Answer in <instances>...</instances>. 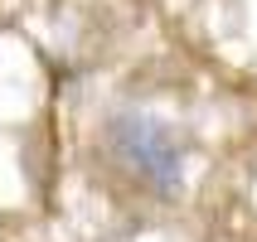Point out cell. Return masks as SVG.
<instances>
[{
  "label": "cell",
  "instance_id": "cell-1",
  "mask_svg": "<svg viewBox=\"0 0 257 242\" xmlns=\"http://www.w3.org/2000/svg\"><path fill=\"white\" fill-rule=\"evenodd\" d=\"M107 155L156 199H180L185 194V141L175 136L165 116L151 112H112L102 126Z\"/></svg>",
  "mask_w": 257,
  "mask_h": 242
}]
</instances>
